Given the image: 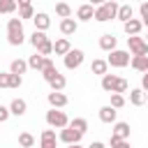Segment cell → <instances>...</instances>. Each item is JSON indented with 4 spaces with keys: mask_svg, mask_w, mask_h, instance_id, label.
I'll return each mask as SVG.
<instances>
[{
    "mask_svg": "<svg viewBox=\"0 0 148 148\" xmlns=\"http://www.w3.org/2000/svg\"><path fill=\"white\" fill-rule=\"evenodd\" d=\"M7 42L12 46H21L25 42V30H23L21 18H9L7 21Z\"/></svg>",
    "mask_w": 148,
    "mask_h": 148,
    "instance_id": "obj_1",
    "label": "cell"
},
{
    "mask_svg": "<svg viewBox=\"0 0 148 148\" xmlns=\"http://www.w3.org/2000/svg\"><path fill=\"white\" fill-rule=\"evenodd\" d=\"M116 14H118V2H113V0H109V2H102V5H95V21H99V23H106V21H113L116 18Z\"/></svg>",
    "mask_w": 148,
    "mask_h": 148,
    "instance_id": "obj_2",
    "label": "cell"
},
{
    "mask_svg": "<svg viewBox=\"0 0 148 148\" xmlns=\"http://www.w3.org/2000/svg\"><path fill=\"white\" fill-rule=\"evenodd\" d=\"M46 125H49L51 130H65V127L69 125V118H67V113L60 111V109H49V111H46Z\"/></svg>",
    "mask_w": 148,
    "mask_h": 148,
    "instance_id": "obj_3",
    "label": "cell"
},
{
    "mask_svg": "<svg viewBox=\"0 0 148 148\" xmlns=\"http://www.w3.org/2000/svg\"><path fill=\"white\" fill-rule=\"evenodd\" d=\"M130 60H132L130 51L116 49V51H111V53H109V58H106V65H109V67H127V65H130Z\"/></svg>",
    "mask_w": 148,
    "mask_h": 148,
    "instance_id": "obj_4",
    "label": "cell"
},
{
    "mask_svg": "<svg viewBox=\"0 0 148 148\" xmlns=\"http://www.w3.org/2000/svg\"><path fill=\"white\" fill-rule=\"evenodd\" d=\"M127 49H130V56H148V44L143 37H127Z\"/></svg>",
    "mask_w": 148,
    "mask_h": 148,
    "instance_id": "obj_5",
    "label": "cell"
},
{
    "mask_svg": "<svg viewBox=\"0 0 148 148\" xmlns=\"http://www.w3.org/2000/svg\"><path fill=\"white\" fill-rule=\"evenodd\" d=\"M83 58H86V53H83L81 49H72V51L62 58V62H65L67 69H79V67L83 65Z\"/></svg>",
    "mask_w": 148,
    "mask_h": 148,
    "instance_id": "obj_6",
    "label": "cell"
},
{
    "mask_svg": "<svg viewBox=\"0 0 148 148\" xmlns=\"http://www.w3.org/2000/svg\"><path fill=\"white\" fill-rule=\"evenodd\" d=\"M81 136H83V134H79V132H76V130H72V127H65V130H60V132H58V141H62L65 146L81 143Z\"/></svg>",
    "mask_w": 148,
    "mask_h": 148,
    "instance_id": "obj_7",
    "label": "cell"
},
{
    "mask_svg": "<svg viewBox=\"0 0 148 148\" xmlns=\"http://www.w3.org/2000/svg\"><path fill=\"white\" fill-rule=\"evenodd\" d=\"M130 134H132V127H130V123H123V120L113 123L111 136H116V139H120V141H130Z\"/></svg>",
    "mask_w": 148,
    "mask_h": 148,
    "instance_id": "obj_8",
    "label": "cell"
},
{
    "mask_svg": "<svg viewBox=\"0 0 148 148\" xmlns=\"http://www.w3.org/2000/svg\"><path fill=\"white\" fill-rule=\"evenodd\" d=\"M97 116H99V120H102V123H106V125H113V123H118V111H116L113 106H109V104L99 106Z\"/></svg>",
    "mask_w": 148,
    "mask_h": 148,
    "instance_id": "obj_9",
    "label": "cell"
},
{
    "mask_svg": "<svg viewBox=\"0 0 148 148\" xmlns=\"http://www.w3.org/2000/svg\"><path fill=\"white\" fill-rule=\"evenodd\" d=\"M46 102H49V106H51V109H65L69 99H67V95H65V92H53V90H51V92L46 95Z\"/></svg>",
    "mask_w": 148,
    "mask_h": 148,
    "instance_id": "obj_10",
    "label": "cell"
},
{
    "mask_svg": "<svg viewBox=\"0 0 148 148\" xmlns=\"http://www.w3.org/2000/svg\"><path fill=\"white\" fill-rule=\"evenodd\" d=\"M58 146V134H56V130H44L42 132V136H39V148H56Z\"/></svg>",
    "mask_w": 148,
    "mask_h": 148,
    "instance_id": "obj_11",
    "label": "cell"
},
{
    "mask_svg": "<svg viewBox=\"0 0 148 148\" xmlns=\"http://www.w3.org/2000/svg\"><path fill=\"white\" fill-rule=\"evenodd\" d=\"M118 81H120V76H116V74H104V76H102V81H99V86H102V90H104V92L113 95V92H116V88H118Z\"/></svg>",
    "mask_w": 148,
    "mask_h": 148,
    "instance_id": "obj_12",
    "label": "cell"
},
{
    "mask_svg": "<svg viewBox=\"0 0 148 148\" xmlns=\"http://www.w3.org/2000/svg\"><path fill=\"white\" fill-rule=\"evenodd\" d=\"M25 111H28V102H25V99L14 97V99L9 102V113H12V116L21 118V116H25Z\"/></svg>",
    "mask_w": 148,
    "mask_h": 148,
    "instance_id": "obj_13",
    "label": "cell"
},
{
    "mask_svg": "<svg viewBox=\"0 0 148 148\" xmlns=\"http://www.w3.org/2000/svg\"><path fill=\"white\" fill-rule=\"evenodd\" d=\"M32 23H35V30H39V32H46L51 28V18H49L46 12H37L35 18H32Z\"/></svg>",
    "mask_w": 148,
    "mask_h": 148,
    "instance_id": "obj_14",
    "label": "cell"
},
{
    "mask_svg": "<svg viewBox=\"0 0 148 148\" xmlns=\"http://www.w3.org/2000/svg\"><path fill=\"white\" fill-rule=\"evenodd\" d=\"M116 46H118V39H116V35H111V32H104V35L99 37V49H102V51L111 53V51H116Z\"/></svg>",
    "mask_w": 148,
    "mask_h": 148,
    "instance_id": "obj_15",
    "label": "cell"
},
{
    "mask_svg": "<svg viewBox=\"0 0 148 148\" xmlns=\"http://www.w3.org/2000/svg\"><path fill=\"white\" fill-rule=\"evenodd\" d=\"M16 5H18V18H21V21H23V18H35L37 12H35V7L30 5V0H18Z\"/></svg>",
    "mask_w": 148,
    "mask_h": 148,
    "instance_id": "obj_16",
    "label": "cell"
},
{
    "mask_svg": "<svg viewBox=\"0 0 148 148\" xmlns=\"http://www.w3.org/2000/svg\"><path fill=\"white\" fill-rule=\"evenodd\" d=\"M92 16H95V7L90 2H83V5L76 7V18L79 21H92Z\"/></svg>",
    "mask_w": 148,
    "mask_h": 148,
    "instance_id": "obj_17",
    "label": "cell"
},
{
    "mask_svg": "<svg viewBox=\"0 0 148 148\" xmlns=\"http://www.w3.org/2000/svg\"><path fill=\"white\" fill-rule=\"evenodd\" d=\"M123 30H125L127 37H136V35L143 30V23H141V18H132V21L123 23Z\"/></svg>",
    "mask_w": 148,
    "mask_h": 148,
    "instance_id": "obj_18",
    "label": "cell"
},
{
    "mask_svg": "<svg viewBox=\"0 0 148 148\" xmlns=\"http://www.w3.org/2000/svg\"><path fill=\"white\" fill-rule=\"evenodd\" d=\"M69 51H72V44H69L67 37H60V39L53 42V53H56V56H62V58H65Z\"/></svg>",
    "mask_w": 148,
    "mask_h": 148,
    "instance_id": "obj_19",
    "label": "cell"
},
{
    "mask_svg": "<svg viewBox=\"0 0 148 148\" xmlns=\"http://www.w3.org/2000/svg\"><path fill=\"white\" fill-rule=\"evenodd\" d=\"M39 72H42V79H44L46 83L58 74V69H56V65H53V60H51V58H44V65H42V69H39Z\"/></svg>",
    "mask_w": 148,
    "mask_h": 148,
    "instance_id": "obj_20",
    "label": "cell"
},
{
    "mask_svg": "<svg viewBox=\"0 0 148 148\" xmlns=\"http://www.w3.org/2000/svg\"><path fill=\"white\" fill-rule=\"evenodd\" d=\"M116 18L123 21V23L132 21V18H134V7H132L130 2H127V5H118V14H116Z\"/></svg>",
    "mask_w": 148,
    "mask_h": 148,
    "instance_id": "obj_21",
    "label": "cell"
},
{
    "mask_svg": "<svg viewBox=\"0 0 148 148\" xmlns=\"http://www.w3.org/2000/svg\"><path fill=\"white\" fill-rule=\"evenodd\" d=\"M76 30H79V21H76V18H62V21H60V32H62L65 37L74 35Z\"/></svg>",
    "mask_w": 148,
    "mask_h": 148,
    "instance_id": "obj_22",
    "label": "cell"
},
{
    "mask_svg": "<svg viewBox=\"0 0 148 148\" xmlns=\"http://www.w3.org/2000/svg\"><path fill=\"white\" fill-rule=\"evenodd\" d=\"M130 67L132 69H136V72H148V56H132V60H130Z\"/></svg>",
    "mask_w": 148,
    "mask_h": 148,
    "instance_id": "obj_23",
    "label": "cell"
},
{
    "mask_svg": "<svg viewBox=\"0 0 148 148\" xmlns=\"http://www.w3.org/2000/svg\"><path fill=\"white\" fill-rule=\"evenodd\" d=\"M28 72V60H21V58H16V60H12V65H9V74H16V76H23Z\"/></svg>",
    "mask_w": 148,
    "mask_h": 148,
    "instance_id": "obj_24",
    "label": "cell"
},
{
    "mask_svg": "<svg viewBox=\"0 0 148 148\" xmlns=\"http://www.w3.org/2000/svg\"><path fill=\"white\" fill-rule=\"evenodd\" d=\"M90 74H97V76L109 74V65H106V60H102V58L92 60V62H90Z\"/></svg>",
    "mask_w": 148,
    "mask_h": 148,
    "instance_id": "obj_25",
    "label": "cell"
},
{
    "mask_svg": "<svg viewBox=\"0 0 148 148\" xmlns=\"http://www.w3.org/2000/svg\"><path fill=\"white\" fill-rule=\"evenodd\" d=\"M130 104L132 106H143L146 104V92L141 88H132L130 90Z\"/></svg>",
    "mask_w": 148,
    "mask_h": 148,
    "instance_id": "obj_26",
    "label": "cell"
},
{
    "mask_svg": "<svg viewBox=\"0 0 148 148\" xmlns=\"http://www.w3.org/2000/svg\"><path fill=\"white\" fill-rule=\"evenodd\" d=\"M49 86H51V90H53V92H62V90H65V86H67V79L58 72V74L49 81Z\"/></svg>",
    "mask_w": 148,
    "mask_h": 148,
    "instance_id": "obj_27",
    "label": "cell"
},
{
    "mask_svg": "<svg viewBox=\"0 0 148 148\" xmlns=\"http://www.w3.org/2000/svg\"><path fill=\"white\" fill-rule=\"evenodd\" d=\"M67 127H72V130H76L79 134H86V132H88V120H86V118H72Z\"/></svg>",
    "mask_w": 148,
    "mask_h": 148,
    "instance_id": "obj_28",
    "label": "cell"
},
{
    "mask_svg": "<svg viewBox=\"0 0 148 148\" xmlns=\"http://www.w3.org/2000/svg\"><path fill=\"white\" fill-rule=\"evenodd\" d=\"M46 39H49V37H46V32H39V30H35V32L30 35V44L35 46V51H37V49H39Z\"/></svg>",
    "mask_w": 148,
    "mask_h": 148,
    "instance_id": "obj_29",
    "label": "cell"
},
{
    "mask_svg": "<svg viewBox=\"0 0 148 148\" xmlns=\"http://www.w3.org/2000/svg\"><path fill=\"white\" fill-rule=\"evenodd\" d=\"M42 65H44V58L35 51V53L28 58V69H37V72H39V69H42Z\"/></svg>",
    "mask_w": 148,
    "mask_h": 148,
    "instance_id": "obj_30",
    "label": "cell"
},
{
    "mask_svg": "<svg viewBox=\"0 0 148 148\" xmlns=\"http://www.w3.org/2000/svg\"><path fill=\"white\" fill-rule=\"evenodd\" d=\"M18 146H21V148H32V146H35V136H32L30 132H21V134H18Z\"/></svg>",
    "mask_w": 148,
    "mask_h": 148,
    "instance_id": "obj_31",
    "label": "cell"
},
{
    "mask_svg": "<svg viewBox=\"0 0 148 148\" xmlns=\"http://www.w3.org/2000/svg\"><path fill=\"white\" fill-rule=\"evenodd\" d=\"M56 14H58L60 18H72V7H69L67 2H58V5H56Z\"/></svg>",
    "mask_w": 148,
    "mask_h": 148,
    "instance_id": "obj_32",
    "label": "cell"
},
{
    "mask_svg": "<svg viewBox=\"0 0 148 148\" xmlns=\"http://www.w3.org/2000/svg\"><path fill=\"white\" fill-rule=\"evenodd\" d=\"M16 7V0H0V14H12Z\"/></svg>",
    "mask_w": 148,
    "mask_h": 148,
    "instance_id": "obj_33",
    "label": "cell"
},
{
    "mask_svg": "<svg viewBox=\"0 0 148 148\" xmlns=\"http://www.w3.org/2000/svg\"><path fill=\"white\" fill-rule=\"evenodd\" d=\"M125 104H127L125 95H111V102H109V106H113V109L118 111V109H123Z\"/></svg>",
    "mask_w": 148,
    "mask_h": 148,
    "instance_id": "obj_34",
    "label": "cell"
},
{
    "mask_svg": "<svg viewBox=\"0 0 148 148\" xmlns=\"http://www.w3.org/2000/svg\"><path fill=\"white\" fill-rule=\"evenodd\" d=\"M127 90H130V81L120 76V81H118V88H116V92H113V95H123V92H127Z\"/></svg>",
    "mask_w": 148,
    "mask_h": 148,
    "instance_id": "obj_35",
    "label": "cell"
},
{
    "mask_svg": "<svg viewBox=\"0 0 148 148\" xmlns=\"http://www.w3.org/2000/svg\"><path fill=\"white\" fill-rule=\"evenodd\" d=\"M23 86V76H16V74H9V88H21Z\"/></svg>",
    "mask_w": 148,
    "mask_h": 148,
    "instance_id": "obj_36",
    "label": "cell"
},
{
    "mask_svg": "<svg viewBox=\"0 0 148 148\" xmlns=\"http://www.w3.org/2000/svg\"><path fill=\"white\" fill-rule=\"evenodd\" d=\"M9 116H12V113H9V106H2V104H0V123H7Z\"/></svg>",
    "mask_w": 148,
    "mask_h": 148,
    "instance_id": "obj_37",
    "label": "cell"
},
{
    "mask_svg": "<svg viewBox=\"0 0 148 148\" xmlns=\"http://www.w3.org/2000/svg\"><path fill=\"white\" fill-rule=\"evenodd\" d=\"M0 88H9V72H0Z\"/></svg>",
    "mask_w": 148,
    "mask_h": 148,
    "instance_id": "obj_38",
    "label": "cell"
},
{
    "mask_svg": "<svg viewBox=\"0 0 148 148\" xmlns=\"http://www.w3.org/2000/svg\"><path fill=\"white\" fill-rule=\"evenodd\" d=\"M139 14H141V21L148 18V2H141V5H139Z\"/></svg>",
    "mask_w": 148,
    "mask_h": 148,
    "instance_id": "obj_39",
    "label": "cell"
},
{
    "mask_svg": "<svg viewBox=\"0 0 148 148\" xmlns=\"http://www.w3.org/2000/svg\"><path fill=\"white\" fill-rule=\"evenodd\" d=\"M141 90L148 92V72H143V76H141Z\"/></svg>",
    "mask_w": 148,
    "mask_h": 148,
    "instance_id": "obj_40",
    "label": "cell"
},
{
    "mask_svg": "<svg viewBox=\"0 0 148 148\" xmlns=\"http://www.w3.org/2000/svg\"><path fill=\"white\" fill-rule=\"evenodd\" d=\"M118 143H120V139H116V136H109V146H111V148H116Z\"/></svg>",
    "mask_w": 148,
    "mask_h": 148,
    "instance_id": "obj_41",
    "label": "cell"
},
{
    "mask_svg": "<svg viewBox=\"0 0 148 148\" xmlns=\"http://www.w3.org/2000/svg\"><path fill=\"white\" fill-rule=\"evenodd\" d=\"M88 148H106V146H104V143H102V141H92V143H90V146H88Z\"/></svg>",
    "mask_w": 148,
    "mask_h": 148,
    "instance_id": "obj_42",
    "label": "cell"
},
{
    "mask_svg": "<svg viewBox=\"0 0 148 148\" xmlns=\"http://www.w3.org/2000/svg\"><path fill=\"white\" fill-rule=\"evenodd\" d=\"M116 148H132V146H130V141H120Z\"/></svg>",
    "mask_w": 148,
    "mask_h": 148,
    "instance_id": "obj_43",
    "label": "cell"
},
{
    "mask_svg": "<svg viewBox=\"0 0 148 148\" xmlns=\"http://www.w3.org/2000/svg\"><path fill=\"white\" fill-rule=\"evenodd\" d=\"M65 148H83L81 143H74V146H65Z\"/></svg>",
    "mask_w": 148,
    "mask_h": 148,
    "instance_id": "obj_44",
    "label": "cell"
},
{
    "mask_svg": "<svg viewBox=\"0 0 148 148\" xmlns=\"http://www.w3.org/2000/svg\"><path fill=\"white\" fill-rule=\"evenodd\" d=\"M146 44H148V35H146Z\"/></svg>",
    "mask_w": 148,
    "mask_h": 148,
    "instance_id": "obj_45",
    "label": "cell"
}]
</instances>
